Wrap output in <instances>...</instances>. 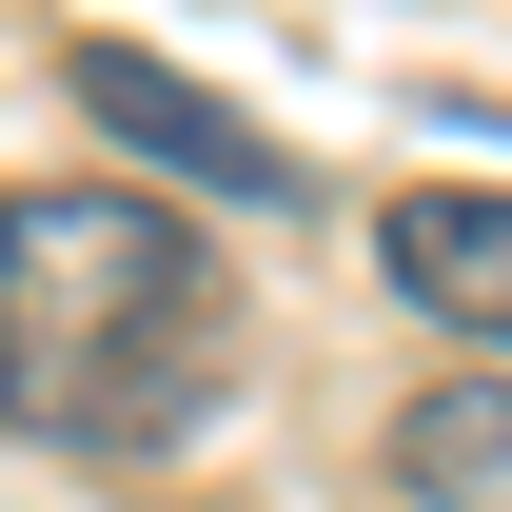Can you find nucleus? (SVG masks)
<instances>
[{"label": "nucleus", "instance_id": "f257e3e1", "mask_svg": "<svg viewBox=\"0 0 512 512\" xmlns=\"http://www.w3.org/2000/svg\"><path fill=\"white\" fill-rule=\"evenodd\" d=\"M237 355V276L138 178H0V434L178 453Z\"/></svg>", "mask_w": 512, "mask_h": 512}, {"label": "nucleus", "instance_id": "f03ea898", "mask_svg": "<svg viewBox=\"0 0 512 512\" xmlns=\"http://www.w3.org/2000/svg\"><path fill=\"white\" fill-rule=\"evenodd\" d=\"M79 119L119 138L138 178H178V197H217V217H276V197H296V138H256L237 99H217V79H178L158 60V40H79Z\"/></svg>", "mask_w": 512, "mask_h": 512}, {"label": "nucleus", "instance_id": "7ed1b4c3", "mask_svg": "<svg viewBox=\"0 0 512 512\" xmlns=\"http://www.w3.org/2000/svg\"><path fill=\"white\" fill-rule=\"evenodd\" d=\"M375 276L473 355V375H512V178H414L375 217Z\"/></svg>", "mask_w": 512, "mask_h": 512}, {"label": "nucleus", "instance_id": "20e7f679", "mask_svg": "<svg viewBox=\"0 0 512 512\" xmlns=\"http://www.w3.org/2000/svg\"><path fill=\"white\" fill-rule=\"evenodd\" d=\"M394 493L414 512H512V375H434L394 414Z\"/></svg>", "mask_w": 512, "mask_h": 512}]
</instances>
